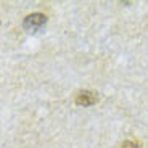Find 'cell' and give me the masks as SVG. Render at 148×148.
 <instances>
[{"mask_svg":"<svg viewBox=\"0 0 148 148\" xmlns=\"http://www.w3.org/2000/svg\"><path fill=\"white\" fill-rule=\"evenodd\" d=\"M45 23H47V16L45 15H42V13H32V15L24 18L23 26L27 31H39Z\"/></svg>","mask_w":148,"mask_h":148,"instance_id":"obj_1","label":"cell"},{"mask_svg":"<svg viewBox=\"0 0 148 148\" xmlns=\"http://www.w3.org/2000/svg\"><path fill=\"white\" fill-rule=\"evenodd\" d=\"M97 101H98V95L89 90H82L76 95V103L82 106H90V105H95Z\"/></svg>","mask_w":148,"mask_h":148,"instance_id":"obj_2","label":"cell"},{"mask_svg":"<svg viewBox=\"0 0 148 148\" xmlns=\"http://www.w3.org/2000/svg\"><path fill=\"white\" fill-rule=\"evenodd\" d=\"M121 148H135V143L134 142H124V145Z\"/></svg>","mask_w":148,"mask_h":148,"instance_id":"obj_3","label":"cell"}]
</instances>
